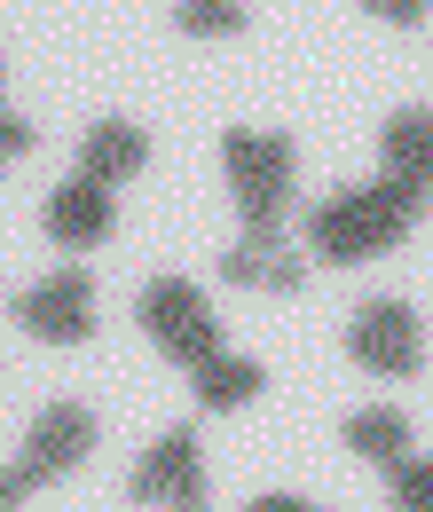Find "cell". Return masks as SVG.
Listing matches in <instances>:
<instances>
[{
  "label": "cell",
  "instance_id": "obj_9",
  "mask_svg": "<svg viewBox=\"0 0 433 512\" xmlns=\"http://www.w3.org/2000/svg\"><path fill=\"white\" fill-rule=\"evenodd\" d=\"M378 150H386V182H402L418 197L433 190V111H394Z\"/></svg>",
  "mask_w": 433,
  "mask_h": 512
},
{
  "label": "cell",
  "instance_id": "obj_16",
  "mask_svg": "<svg viewBox=\"0 0 433 512\" xmlns=\"http://www.w3.org/2000/svg\"><path fill=\"white\" fill-rule=\"evenodd\" d=\"M371 16H386V24H426V8L433 0H363Z\"/></svg>",
  "mask_w": 433,
  "mask_h": 512
},
{
  "label": "cell",
  "instance_id": "obj_1",
  "mask_svg": "<svg viewBox=\"0 0 433 512\" xmlns=\"http://www.w3.org/2000/svg\"><path fill=\"white\" fill-rule=\"evenodd\" d=\"M418 213H426V197L402 190V182L339 190L308 213V245H315V260H371V253H394L418 229Z\"/></svg>",
  "mask_w": 433,
  "mask_h": 512
},
{
  "label": "cell",
  "instance_id": "obj_19",
  "mask_svg": "<svg viewBox=\"0 0 433 512\" xmlns=\"http://www.w3.org/2000/svg\"><path fill=\"white\" fill-rule=\"evenodd\" d=\"M245 512H315L308 497H260V505H245Z\"/></svg>",
  "mask_w": 433,
  "mask_h": 512
},
{
  "label": "cell",
  "instance_id": "obj_12",
  "mask_svg": "<svg viewBox=\"0 0 433 512\" xmlns=\"http://www.w3.org/2000/svg\"><path fill=\"white\" fill-rule=\"evenodd\" d=\"M347 449H363L371 465H402V449H410V418L402 410H363V418H347Z\"/></svg>",
  "mask_w": 433,
  "mask_h": 512
},
{
  "label": "cell",
  "instance_id": "obj_13",
  "mask_svg": "<svg viewBox=\"0 0 433 512\" xmlns=\"http://www.w3.org/2000/svg\"><path fill=\"white\" fill-rule=\"evenodd\" d=\"M221 276L229 284H268V292H300L308 284V268L300 260H276V245H237V253L221 260Z\"/></svg>",
  "mask_w": 433,
  "mask_h": 512
},
{
  "label": "cell",
  "instance_id": "obj_7",
  "mask_svg": "<svg viewBox=\"0 0 433 512\" xmlns=\"http://www.w3.org/2000/svg\"><path fill=\"white\" fill-rule=\"evenodd\" d=\"M95 449V410L87 402H56V410H40L32 418V442H24V489H40V481H56V473H71L79 457Z\"/></svg>",
  "mask_w": 433,
  "mask_h": 512
},
{
  "label": "cell",
  "instance_id": "obj_2",
  "mask_svg": "<svg viewBox=\"0 0 433 512\" xmlns=\"http://www.w3.org/2000/svg\"><path fill=\"white\" fill-rule=\"evenodd\" d=\"M221 166H229V190L245 205V245H276L284 205H292V142L237 127V134H221Z\"/></svg>",
  "mask_w": 433,
  "mask_h": 512
},
{
  "label": "cell",
  "instance_id": "obj_5",
  "mask_svg": "<svg viewBox=\"0 0 433 512\" xmlns=\"http://www.w3.org/2000/svg\"><path fill=\"white\" fill-rule=\"evenodd\" d=\"M126 497H134V505H166V512H205V465H197V434H189V426L158 434V442L142 449V465H134Z\"/></svg>",
  "mask_w": 433,
  "mask_h": 512
},
{
  "label": "cell",
  "instance_id": "obj_17",
  "mask_svg": "<svg viewBox=\"0 0 433 512\" xmlns=\"http://www.w3.org/2000/svg\"><path fill=\"white\" fill-rule=\"evenodd\" d=\"M32 142H40V134L24 127V119H8V111H0V166H8V158H24Z\"/></svg>",
  "mask_w": 433,
  "mask_h": 512
},
{
  "label": "cell",
  "instance_id": "obj_18",
  "mask_svg": "<svg viewBox=\"0 0 433 512\" xmlns=\"http://www.w3.org/2000/svg\"><path fill=\"white\" fill-rule=\"evenodd\" d=\"M24 497H32V489H24V473H16V465H0V512H16Z\"/></svg>",
  "mask_w": 433,
  "mask_h": 512
},
{
  "label": "cell",
  "instance_id": "obj_4",
  "mask_svg": "<svg viewBox=\"0 0 433 512\" xmlns=\"http://www.w3.org/2000/svg\"><path fill=\"white\" fill-rule=\"evenodd\" d=\"M347 355H355L363 371H386V379H418L426 331H418V316H410L402 300H363L355 323H347Z\"/></svg>",
  "mask_w": 433,
  "mask_h": 512
},
{
  "label": "cell",
  "instance_id": "obj_6",
  "mask_svg": "<svg viewBox=\"0 0 433 512\" xmlns=\"http://www.w3.org/2000/svg\"><path fill=\"white\" fill-rule=\"evenodd\" d=\"M16 323H24L32 339H56V347H79V339L95 331V284H87V268H56L48 284L16 292Z\"/></svg>",
  "mask_w": 433,
  "mask_h": 512
},
{
  "label": "cell",
  "instance_id": "obj_14",
  "mask_svg": "<svg viewBox=\"0 0 433 512\" xmlns=\"http://www.w3.org/2000/svg\"><path fill=\"white\" fill-rule=\"evenodd\" d=\"M174 16H182V32H197V40H229V32H245V8H237V0H182Z\"/></svg>",
  "mask_w": 433,
  "mask_h": 512
},
{
  "label": "cell",
  "instance_id": "obj_8",
  "mask_svg": "<svg viewBox=\"0 0 433 512\" xmlns=\"http://www.w3.org/2000/svg\"><path fill=\"white\" fill-rule=\"evenodd\" d=\"M40 221H48V237H56L63 253H95V245L111 237V190H103V182H87V174H71V182L48 190Z\"/></svg>",
  "mask_w": 433,
  "mask_h": 512
},
{
  "label": "cell",
  "instance_id": "obj_10",
  "mask_svg": "<svg viewBox=\"0 0 433 512\" xmlns=\"http://www.w3.org/2000/svg\"><path fill=\"white\" fill-rule=\"evenodd\" d=\"M142 166H150V134L126 127V119H103V127L79 142V174H87V182H103V190L126 182V174H142Z\"/></svg>",
  "mask_w": 433,
  "mask_h": 512
},
{
  "label": "cell",
  "instance_id": "obj_11",
  "mask_svg": "<svg viewBox=\"0 0 433 512\" xmlns=\"http://www.w3.org/2000/svg\"><path fill=\"white\" fill-rule=\"evenodd\" d=\"M189 379H197V402H205V410H237V402H252V394L268 386L260 363H245V355H213V363H197Z\"/></svg>",
  "mask_w": 433,
  "mask_h": 512
},
{
  "label": "cell",
  "instance_id": "obj_15",
  "mask_svg": "<svg viewBox=\"0 0 433 512\" xmlns=\"http://www.w3.org/2000/svg\"><path fill=\"white\" fill-rule=\"evenodd\" d=\"M394 512H433V457H402L394 465Z\"/></svg>",
  "mask_w": 433,
  "mask_h": 512
},
{
  "label": "cell",
  "instance_id": "obj_3",
  "mask_svg": "<svg viewBox=\"0 0 433 512\" xmlns=\"http://www.w3.org/2000/svg\"><path fill=\"white\" fill-rule=\"evenodd\" d=\"M134 316H142V331H150V347H158V355H174L182 371H197V363H213V355H221V323H213V308H205V292L182 284V276L142 284Z\"/></svg>",
  "mask_w": 433,
  "mask_h": 512
}]
</instances>
